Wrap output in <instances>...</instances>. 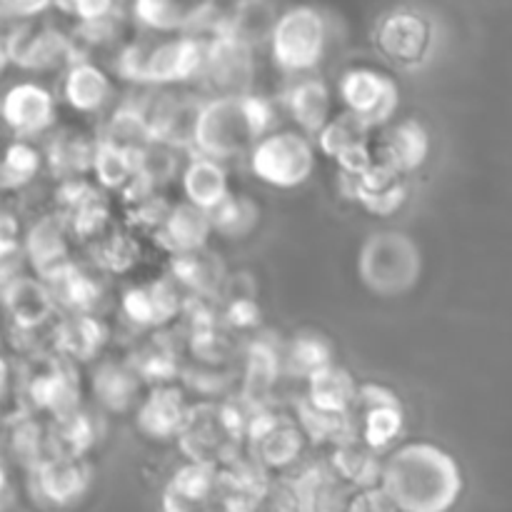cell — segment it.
<instances>
[{"label":"cell","instance_id":"cell-1","mask_svg":"<svg viewBox=\"0 0 512 512\" xmlns=\"http://www.w3.org/2000/svg\"><path fill=\"white\" fill-rule=\"evenodd\" d=\"M383 490L400 512H453L465 490L463 468L435 443H405L385 458Z\"/></svg>","mask_w":512,"mask_h":512},{"label":"cell","instance_id":"cell-2","mask_svg":"<svg viewBox=\"0 0 512 512\" xmlns=\"http://www.w3.org/2000/svg\"><path fill=\"white\" fill-rule=\"evenodd\" d=\"M275 108L263 95H230L208 98L203 103L195 130L193 155L213 158L218 163L253 153L255 145L273 133Z\"/></svg>","mask_w":512,"mask_h":512},{"label":"cell","instance_id":"cell-3","mask_svg":"<svg viewBox=\"0 0 512 512\" xmlns=\"http://www.w3.org/2000/svg\"><path fill=\"white\" fill-rule=\"evenodd\" d=\"M250 415L235 398L198 400L178 435V448L188 463L228 468L248 453Z\"/></svg>","mask_w":512,"mask_h":512},{"label":"cell","instance_id":"cell-4","mask_svg":"<svg viewBox=\"0 0 512 512\" xmlns=\"http://www.w3.org/2000/svg\"><path fill=\"white\" fill-rule=\"evenodd\" d=\"M205 65V40L195 35H163L160 40H133L120 45L115 73L150 88L200 80Z\"/></svg>","mask_w":512,"mask_h":512},{"label":"cell","instance_id":"cell-5","mask_svg":"<svg viewBox=\"0 0 512 512\" xmlns=\"http://www.w3.org/2000/svg\"><path fill=\"white\" fill-rule=\"evenodd\" d=\"M358 273L365 288L393 298L418 285L423 275V253L408 233L378 230L368 235L358 253Z\"/></svg>","mask_w":512,"mask_h":512},{"label":"cell","instance_id":"cell-6","mask_svg":"<svg viewBox=\"0 0 512 512\" xmlns=\"http://www.w3.org/2000/svg\"><path fill=\"white\" fill-rule=\"evenodd\" d=\"M328 18L315 5H290L283 10L270 40L275 65L288 75H303L318 68L328 50Z\"/></svg>","mask_w":512,"mask_h":512},{"label":"cell","instance_id":"cell-7","mask_svg":"<svg viewBox=\"0 0 512 512\" xmlns=\"http://www.w3.org/2000/svg\"><path fill=\"white\" fill-rule=\"evenodd\" d=\"M250 170L270 188H298L313 175L315 148L300 130H273L250 153Z\"/></svg>","mask_w":512,"mask_h":512},{"label":"cell","instance_id":"cell-8","mask_svg":"<svg viewBox=\"0 0 512 512\" xmlns=\"http://www.w3.org/2000/svg\"><path fill=\"white\" fill-rule=\"evenodd\" d=\"M255 73V48L215 23L213 33L205 38V65L200 75L205 88L213 93V98L248 95L253 93Z\"/></svg>","mask_w":512,"mask_h":512},{"label":"cell","instance_id":"cell-9","mask_svg":"<svg viewBox=\"0 0 512 512\" xmlns=\"http://www.w3.org/2000/svg\"><path fill=\"white\" fill-rule=\"evenodd\" d=\"M373 43L375 50L395 68L418 70L433 53V20L415 8H393L375 25Z\"/></svg>","mask_w":512,"mask_h":512},{"label":"cell","instance_id":"cell-10","mask_svg":"<svg viewBox=\"0 0 512 512\" xmlns=\"http://www.w3.org/2000/svg\"><path fill=\"white\" fill-rule=\"evenodd\" d=\"M73 38L55 25L43 20H25L13 23L3 38V63H13L23 70H53L68 68L75 63Z\"/></svg>","mask_w":512,"mask_h":512},{"label":"cell","instance_id":"cell-11","mask_svg":"<svg viewBox=\"0 0 512 512\" xmlns=\"http://www.w3.org/2000/svg\"><path fill=\"white\" fill-rule=\"evenodd\" d=\"M308 435L298 418L280 410H260L248 423V455L270 473H285L303 458Z\"/></svg>","mask_w":512,"mask_h":512},{"label":"cell","instance_id":"cell-12","mask_svg":"<svg viewBox=\"0 0 512 512\" xmlns=\"http://www.w3.org/2000/svg\"><path fill=\"white\" fill-rule=\"evenodd\" d=\"M25 388L33 410L45 413L48 418H60L83 405L78 363L60 353L38 355L33 368L25 373Z\"/></svg>","mask_w":512,"mask_h":512},{"label":"cell","instance_id":"cell-13","mask_svg":"<svg viewBox=\"0 0 512 512\" xmlns=\"http://www.w3.org/2000/svg\"><path fill=\"white\" fill-rule=\"evenodd\" d=\"M163 512H233L223 470L185 460L163 485Z\"/></svg>","mask_w":512,"mask_h":512},{"label":"cell","instance_id":"cell-14","mask_svg":"<svg viewBox=\"0 0 512 512\" xmlns=\"http://www.w3.org/2000/svg\"><path fill=\"white\" fill-rule=\"evenodd\" d=\"M345 110L358 115L370 128H385L393 123L400 108V88L388 73L368 65L348 68L338 83Z\"/></svg>","mask_w":512,"mask_h":512},{"label":"cell","instance_id":"cell-15","mask_svg":"<svg viewBox=\"0 0 512 512\" xmlns=\"http://www.w3.org/2000/svg\"><path fill=\"white\" fill-rule=\"evenodd\" d=\"M355 433L378 453H385L403 435L405 408L395 390L380 383H360L353 410Z\"/></svg>","mask_w":512,"mask_h":512},{"label":"cell","instance_id":"cell-16","mask_svg":"<svg viewBox=\"0 0 512 512\" xmlns=\"http://www.w3.org/2000/svg\"><path fill=\"white\" fill-rule=\"evenodd\" d=\"M283 373V345L273 335H258L250 340L245 348L238 398H235L250 418L260 410L273 408L275 390H278Z\"/></svg>","mask_w":512,"mask_h":512},{"label":"cell","instance_id":"cell-17","mask_svg":"<svg viewBox=\"0 0 512 512\" xmlns=\"http://www.w3.org/2000/svg\"><path fill=\"white\" fill-rule=\"evenodd\" d=\"M28 483L30 493L45 508H73L88 495L93 485V465L88 463V458L55 455L33 473H28Z\"/></svg>","mask_w":512,"mask_h":512},{"label":"cell","instance_id":"cell-18","mask_svg":"<svg viewBox=\"0 0 512 512\" xmlns=\"http://www.w3.org/2000/svg\"><path fill=\"white\" fill-rule=\"evenodd\" d=\"M55 203L70 235L83 243L90 245L110 228V205L98 183L85 178L63 180L55 190Z\"/></svg>","mask_w":512,"mask_h":512},{"label":"cell","instance_id":"cell-19","mask_svg":"<svg viewBox=\"0 0 512 512\" xmlns=\"http://www.w3.org/2000/svg\"><path fill=\"white\" fill-rule=\"evenodd\" d=\"M373 128L350 110H340L330 118L323 133L318 135V145L323 155L338 163L343 175H360L375 163Z\"/></svg>","mask_w":512,"mask_h":512},{"label":"cell","instance_id":"cell-20","mask_svg":"<svg viewBox=\"0 0 512 512\" xmlns=\"http://www.w3.org/2000/svg\"><path fill=\"white\" fill-rule=\"evenodd\" d=\"M185 303H188V293L170 275V278L150 280V283L125 290L120 310L138 328L163 330L173 320H180Z\"/></svg>","mask_w":512,"mask_h":512},{"label":"cell","instance_id":"cell-21","mask_svg":"<svg viewBox=\"0 0 512 512\" xmlns=\"http://www.w3.org/2000/svg\"><path fill=\"white\" fill-rule=\"evenodd\" d=\"M203 103L205 100L195 98V95H148L143 105L150 120V130H153V140L168 143L178 150H193Z\"/></svg>","mask_w":512,"mask_h":512},{"label":"cell","instance_id":"cell-22","mask_svg":"<svg viewBox=\"0 0 512 512\" xmlns=\"http://www.w3.org/2000/svg\"><path fill=\"white\" fill-rule=\"evenodd\" d=\"M340 180H343L345 195L355 200L363 210H368L370 215H378V218L395 215L408 200V180H405V175L378 163V160L360 175L340 173Z\"/></svg>","mask_w":512,"mask_h":512},{"label":"cell","instance_id":"cell-23","mask_svg":"<svg viewBox=\"0 0 512 512\" xmlns=\"http://www.w3.org/2000/svg\"><path fill=\"white\" fill-rule=\"evenodd\" d=\"M218 0H133L135 23L158 35H193L213 18Z\"/></svg>","mask_w":512,"mask_h":512},{"label":"cell","instance_id":"cell-24","mask_svg":"<svg viewBox=\"0 0 512 512\" xmlns=\"http://www.w3.org/2000/svg\"><path fill=\"white\" fill-rule=\"evenodd\" d=\"M3 303L15 333H38L53 320L58 303L43 278L18 275L3 283Z\"/></svg>","mask_w":512,"mask_h":512},{"label":"cell","instance_id":"cell-25","mask_svg":"<svg viewBox=\"0 0 512 512\" xmlns=\"http://www.w3.org/2000/svg\"><path fill=\"white\" fill-rule=\"evenodd\" d=\"M430 133L420 120L405 118L385 125L383 135L375 143V160L400 175H410L428 163Z\"/></svg>","mask_w":512,"mask_h":512},{"label":"cell","instance_id":"cell-26","mask_svg":"<svg viewBox=\"0 0 512 512\" xmlns=\"http://www.w3.org/2000/svg\"><path fill=\"white\" fill-rule=\"evenodd\" d=\"M188 398L180 385H155L140 400L135 425L150 440H178L190 413Z\"/></svg>","mask_w":512,"mask_h":512},{"label":"cell","instance_id":"cell-27","mask_svg":"<svg viewBox=\"0 0 512 512\" xmlns=\"http://www.w3.org/2000/svg\"><path fill=\"white\" fill-rule=\"evenodd\" d=\"M3 118L18 140L33 138L55 123V98L40 83H15L5 93Z\"/></svg>","mask_w":512,"mask_h":512},{"label":"cell","instance_id":"cell-28","mask_svg":"<svg viewBox=\"0 0 512 512\" xmlns=\"http://www.w3.org/2000/svg\"><path fill=\"white\" fill-rule=\"evenodd\" d=\"M303 503V512H350L358 490L345 483L328 460L308 465L290 478Z\"/></svg>","mask_w":512,"mask_h":512},{"label":"cell","instance_id":"cell-29","mask_svg":"<svg viewBox=\"0 0 512 512\" xmlns=\"http://www.w3.org/2000/svg\"><path fill=\"white\" fill-rule=\"evenodd\" d=\"M130 363L138 370L145 383L155 385H175V380H183V343L170 333L168 328L155 330L148 340L138 345L130 353Z\"/></svg>","mask_w":512,"mask_h":512},{"label":"cell","instance_id":"cell-30","mask_svg":"<svg viewBox=\"0 0 512 512\" xmlns=\"http://www.w3.org/2000/svg\"><path fill=\"white\" fill-rule=\"evenodd\" d=\"M213 233V223L205 210L195 208L193 203H178L173 205L170 215L160 230H155L153 238L170 258L185 253H198V250L208 248V238Z\"/></svg>","mask_w":512,"mask_h":512},{"label":"cell","instance_id":"cell-31","mask_svg":"<svg viewBox=\"0 0 512 512\" xmlns=\"http://www.w3.org/2000/svg\"><path fill=\"white\" fill-rule=\"evenodd\" d=\"M108 343V325L93 313H68L53 325V353L73 363H93Z\"/></svg>","mask_w":512,"mask_h":512},{"label":"cell","instance_id":"cell-32","mask_svg":"<svg viewBox=\"0 0 512 512\" xmlns=\"http://www.w3.org/2000/svg\"><path fill=\"white\" fill-rule=\"evenodd\" d=\"M283 100L290 118L298 123L300 133H305L308 138H318L333 118V95H330L328 83L313 78V75L290 83Z\"/></svg>","mask_w":512,"mask_h":512},{"label":"cell","instance_id":"cell-33","mask_svg":"<svg viewBox=\"0 0 512 512\" xmlns=\"http://www.w3.org/2000/svg\"><path fill=\"white\" fill-rule=\"evenodd\" d=\"M43 280L53 293L58 308H63L65 313H93L105 293L100 275L73 260L60 265L55 273Z\"/></svg>","mask_w":512,"mask_h":512},{"label":"cell","instance_id":"cell-34","mask_svg":"<svg viewBox=\"0 0 512 512\" xmlns=\"http://www.w3.org/2000/svg\"><path fill=\"white\" fill-rule=\"evenodd\" d=\"M145 380L125 360H103L93 370V395L98 405L108 413H128L135 403L140 405V390Z\"/></svg>","mask_w":512,"mask_h":512},{"label":"cell","instance_id":"cell-35","mask_svg":"<svg viewBox=\"0 0 512 512\" xmlns=\"http://www.w3.org/2000/svg\"><path fill=\"white\" fill-rule=\"evenodd\" d=\"M68 238H73L65 225V220L58 213L43 215L33 228L25 235V260L33 265L38 278H48L50 273L68 263L70 245Z\"/></svg>","mask_w":512,"mask_h":512},{"label":"cell","instance_id":"cell-36","mask_svg":"<svg viewBox=\"0 0 512 512\" xmlns=\"http://www.w3.org/2000/svg\"><path fill=\"white\" fill-rule=\"evenodd\" d=\"M170 275L180 283V288L195 298L220 300V293L228 280V268L218 253L210 248L198 253H185L170 258Z\"/></svg>","mask_w":512,"mask_h":512},{"label":"cell","instance_id":"cell-37","mask_svg":"<svg viewBox=\"0 0 512 512\" xmlns=\"http://www.w3.org/2000/svg\"><path fill=\"white\" fill-rule=\"evenodd\" d=\"M63 98L78 113H98L113 98V83L95 60H75L65 68Z\"/></svg>","mask_w":512,"mask_h":512},{"label":"cell","instance_id":"cell-38","mask_svg":"<svg viewBox=\"0 0 512 512\" xmlns=\"http://www.w3.org/2000/svg\"><path fill=\"white\" fill-rule=\"evenodd\" d=\"M95 150H98V140H90L80 130L63 128L48 140L45 163H48L50 175L60 180V183L63 180L83 178L85 173L93 170Z\"/></svg>","mask_w":512,"mask_h":512},{"label":"cell","instance_id":"cell-39","mask_svg":"<svg viewBox=\"0 0 512 512\" xmlns=\"http://www.w3.org/2000/svg\"><path fill=\"white\" fill-rule=\"evenodd\" d=\"M280 15L283 10L275 0H235L233 10L218 23L250 48H260L265 43L270 45Z\"/></svg>","mask_w":512,"mask_h":512},{"label":"cell","instance_id":"cell-40","mask_svg":"<svg viewBox=\"0 0 512 512\" xmlns=\"http://www.w3.org/2000/svg\"><path fill=\"white\" fill-rule=\"evenodd\" d=\"M50 440H53L55 455H68V458H85L95 443L103 435V420L98 413L83 408L60 418H48Z\"/></svg>","mask_w":512,"mask_h":512},{"label":"cell","instance_id":"cell-41","mask_svg":"<svg viewBox=\"0 0 512 512\" xmlns=\"http://www.w3.org/2000/svg\"><path fill=\"white\" fill-rule=\"evenodd\" d=\"M328 463L345 483L353 485L355 490H368L378 488L383 483V470H385V458L383 453L373 450L370 445H365L360 438L348 440V443L338 445L335 450H330Z\"/></svg>","mask_w":512,"mask_h":512},{"label":"cell","instance_id":"cell-42","mask_svg":"<svg viewBox=\"0 0 512 512\" xmlns=\"http://www.w3.org/2000/svg\"><path fill=\"white\" fill-rule=\"evenodd\" d=\"M183 190L188 203L195 208L210 210L218 208L225 198L230 195L228 173H225L223 163L213 158H203V155H193L190 163L183 168Z\"/></svg>","mask_w":512,"mask_h":512},{"label":"cell","instance_id":"cell-43","mask_svg":"<svg viewBox=\"0 0 512 512\" xmlns=\"http://www.w3.org/2000/svg\"><path fill=\"white\" fill-rule=\"evenodd\" d=\"M295 418H298L303 433L308 435V443L320 445V448L335 450L338 445L358 438V433H355L353 415L350 413H328V410H320L318 405L310 403L308 395H303V398L295 403Z\"/></svg>","mask_w":512,"mask_h":512},{"label":"cell","instance_id":"cell-44","mask_svg":"<svg viewBox=\"0 0 512 512\" xmlns=\"http://www.w3.org/2000/svg\"><path fill=\"white\" fill-rule=\"evenodd\" d=\"M305 385H308L305 395L310 398V403L328 413H350L360 390L355 375L338 363L315 373Z\"/></svg>","mask_w":512,"mask_h":512},{"label":"cell","instance_id":"cell-45","mask_svg":"<svg viewBox=\"0 0 512 512\" xmlns=\"http://www.w3.org/2000/svg\"><path fill=\"white\" fill-rule=\"evenodd\" d=\"M98 140L128 150L133 155H138L145 145L153 143V130H150V120L148 113H145L143 100H128V103L120 105L110 115Z\"/></svg>","mask_w":512,"mask_h":512},{"label":"cell","instance_id":"cell-46","mask_svg":"<svg viewBox=\"0 0 512 512\" xmlns=\"http://www.w3.org/2000/svg\"><path fill=\"white\" fill-rule=\"evenodd\" d=\"M283 363L285 375L295 380H305L308 383L315 373L333 365V345L325 335L313 333V330H303L295 333L283 348Z\"/></svg>","mask_w":512,"mask_h":512},{"label":"cell","instance_id":"cell-47","mask_svg":"<svg viewBox=\"0 0 512 512\" xmlns=\"http://www.w3.org/2000/svg\"><path fill=\"white\" fill-rule=\"evenodd\" d=\"M120 198H123L125 228L130 230H150V233H155L173 210V203H168L160 188L145 183L143 178H138L125 193H120Z\"/></svg>","mask_w":512,"mask_h":512},{"label":"cell","instance_id":"cell-48","mask_svg":"<svg viewBox=\"0 0 512 512\" xmlns=\"http://www.w3.org/2000/svg\"><path fill=\"white\" fill-rule=\"evenodd\" d=\"M90 258L100 273L125 275L140 263V243L130 228H108L90 243Z\"/></svg>","mask_w":512,"mask_h":512},{"label":"cell","instance_id":"cell-49","mask_svg":"<svg viewBox=\"0 0 512 512\" xmlns=\"http://www.w3.org/2000/svg\"><path fill=\"white\" fill-rule=\"evenodd\" d=\"M8 430L10 453H13V458L23 465L25 473H33V470L40 468L45 460L55 458L48 420H38L30 415V418L8 425Z\"/></svg>","mask_w":512,"mask_h":512},{"label":"cell","instance_id":"cell-50","mask_svg":"<svg viewBox=\"0 0 512 512\" xmlns=\"http://www.w3.org/2000/svg\"><path fill=\"white\" fill-rule=\"evenodd\" d=\"M93 173L95 183L103 190H118V193H125V190L138 180V155L98 140Z\"/></svg>","mask_w":512,"mask_h":512},{"label":"cell","instance_id":"cell-51","mask_svg":"<svg viewBox=\"0 0 512 512\" xmlns=\"http://www.w3.org/2000/svg\"><path fill=\"white\" fill-rule=\"evenodd\" d=\"M213 233L225 235L230 240L245 238L260 223V208L250 195L230 193L215 210H210Z\"/></svg>","mask_w":512,"mask_h":512},{"label":"cell","instance_id":"cell-52","mask_svg":"<svg viewBox=\"0 0 512 512\" xmlns=\"http://www.w3.org/2000/svg\"><path fill=\"white\" fill-rule=\"evenodd\" d=\"M43 165V155L28 140H13L5 150L3 163V188L5 190H23L38 175Z\"/></svg>","mask_w":512,"mask_h":512},{"label":"cell","instance_id":"cell-53","mask_svg":"<svg viewBox=\"0 0 512 512\" xmlns=\"http://www.w3.org/2000/svg\"><path fill=\"white\" fill-rule=\"evenodd\" d=\"M180 150L173 148L168 143H153L145 145L138 153V178H143L145 183L155 185V188H163L168 180H173L180 170Z\"/></svg>","mask_w":512,"mask_h":512},{"label":"cell","instance_id":"cell-54","mask_svg":"<svg viewBox=\"0 0 512 512\" xmlns=\"http://www.w3.org/2000/svg\"><path fill=\"white\" fill-rule=\"evenodd\" d=\"M185 385H190L193 390H198L205 398H213L228 390V385L233 383L235 375L233 370H225V365H205V363H190L185 365L183 373Z\"/></svg>","mask_w":512,"mask_h":512},{"label":"cell","instance_id":"cell-55","mask_svg":"<svg viewBox=\"0 0 512 512\" xmlns=\"http://www.w3.org/2000/svg\"><path fill=\"white\" fill-rule=\"evenodd\" d=\"M250 512H303V503H300V495L295 490V485L290 483V478H273L270 488L265 490L263 498L248 508Z\"/></svg>","mask_w":512,"mask_h":512},{"label":"cell","instance_id":"cell-56","mask_svg":"<svg viewBox=\"0 0 512 512\" xmlns=\"http://www.w3.org/2000/svg\"><path fill=\"white\" fill-rule=\"evenodd\" d=\"M58 8L75 23H95L120 15V0H58Z\"/></svg>","mask_w":512,"mask_h":512},{"label":"cell","instance_id":"cell-57","mask_svg":"<svg viewBox=\"0 0 512 512\" xmlns=\"http://www.w3.org/2000/svg\"><path fill=\"white\" fill-rule=\"evenodd\" d=\"M220 305H223V320L230 330H255L263 323V310L255 298L225 300Z\"/></svg>","mask_w":512,"mask_h":512},{"label":"cell","instance_id":"cell-58","mask_svg":"<svg viewBox=\"0 0 512 512\" xmlns=\"http://www.w3.org/2000/svg\"><path fill=\"white\" fill-rule=\"evenodd\" d=\"M50 8H58V0H3V15L10 23L40 20Z\"/></svg>","mask_w":512,"mask_h":512},{"label":"cell","instance_id":"cell-59","mask_svg":"<svg viewBox=\"0 0 512 512\" xmlns=\"http://www.w3.org/2000/svg\"><path fill=\"white\" fill-rule=\"evenodd\" d=\"M350 512H400L395 500L383 490V485L368 490H358Z\"/></svg>","mask_w":512,"mask_h":512},{"label":"cell","instance_id":"cell-60","mask_svg":"<svg viewBox=\"0 0 512 512\" xmlns=\"http://www.w3.org/2000/svg\"><path fill=\"white\" fill-rule=\"evenodd\" d=\"M20 243V225L10 213L3 215V228H0V245H18Z\"/></svg>","mask_w":512,"mask_h":512}]
</instances>
